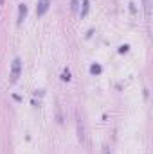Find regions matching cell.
Segmentation results:
<instances>
[{"instance_id": "obj_1", "label": "cell", "mask_w": 153, "mask_h": 154, "mask_svg": "<svg viewBox=\"0 0 153 154\" xmlns=\"http://www.w3.org/2000/svg\"><path fill=\"white\" fill-rule=\"evenodd\" d=\"M20 72H22V61H20V57H16L15 61H13V65H11V82H16L18 81V77H20Z\"/></svg>"}, {"instance_id": "obj_2", "label": "cell", "mask_w": 153, "mask_h": 154, "mask_svg": "<svg viewBox=\"0 0 153 154\" xmlns=\"http://www.w3.org/2000/svg\"><path fill=\"white\" fill-rule=\"evenodd\" d=\"M49 4H50V0H40V2H38V7H36V14H38V16H43V14L47 13Z\"/></svg>"}, {"instance_id": "obj_7", "label": "cell", "mask_w": 153, "mask_h": 154, "mask_svg": "<svg viewBox=\"0 0 153 154\" xmlns=\"http://www.w3.org/2000/svg\"><path fill=\"white\" fill-rule=\"evenodd\" d=\"M103 154H110V151H108V149H105V152Z\"/></svg>"}, {"instance_id": "obj_3", "label": "cell", "mask_w": 153, "mask_h": 154, "mask_svg": "<svg viewBox=\"0 0 153 154\" xmlns=\"http://www.w3.org/2000/svg\"><path fill=\"white\" fill-rule=\"evenodd\" d=\"M25 14H27V7H25V4H20V11H18V23H22V22H24Z\"/></svg>"}, {"instance_id": "obj_4", "label": "cell", "mask_w": 153, "mask_h": 154, "mask_svg": "<svg viewBox=\"0 0 153 154\" xmlns=\"http://www.w3.org/2000/svg\"><path fill=\"white\" fill-rule=\"evenodd\" d=\"M144 9H146V16L150 18V9H151V2L150 0H144Z\"/></svg>"}, {"instance_id": "obj_5", "label": "cell", "mask_w": 153, "mask_h": 154, "mask_svg": "<svg viewBox=\"0 0 153 154\" xmlns=\"http://www.w3.org/2000/svg\"><path fill=\"white\" fill-rule=\"evenodd\" d=\"M90 72H92V74H99V72H101V66H99V65H94V66L90 68Z\"/></svg>"}, {"instance_id": "obj_6", "label": "cell", "mask_w": 153, "mask_h": 154, "mask_svg": "<svg viewBox=\"0 0 153 154\" xmlns=\"http://www.w3.org/2000/svg\"><path fill=\"white\" fill-rule=\"evenodd\" d=\"M61 79H63V81H69V79H70V74H69V70H65V72H63V77H61Z\"/></svg>"}]
</instances>
